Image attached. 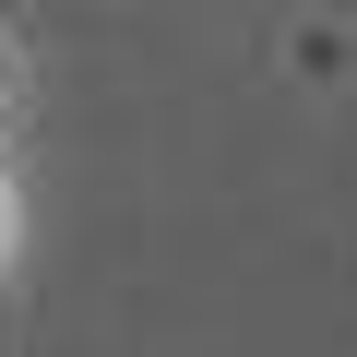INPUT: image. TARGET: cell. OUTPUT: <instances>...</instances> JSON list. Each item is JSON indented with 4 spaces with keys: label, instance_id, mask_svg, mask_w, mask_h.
<instances>
[{
    "label": "cell",
    "instance_id": "cell-1",
    "mask_svg": "<svg viewBox=\"0 0 357 357\" xmlns=\"http://www.w3.org/2000/svg\"><path fill=\"white\" fill-rule=\"evenodd\" d=\"M24 262H36V178H24L13 143H0V298L24 286Z\"/></svg>",
    "mask_w": 357,
    "mask_h": 357
},
{
    "label": "cell",
    "instance_id": "cell-2",
    "mask_svg": "<svg viewBox=\"0 0 357 357\" xmlns=\"http://www.w3.org/2000/svg\"><path fill=\"white\" fill-rule=\"evenodd\" d=\"M24 107H36V60H24V36H13V13H0V143L24 131Z\"/></svg>",
    "mask_w": 357,
    "mask_h": 357
}]
</instances>
